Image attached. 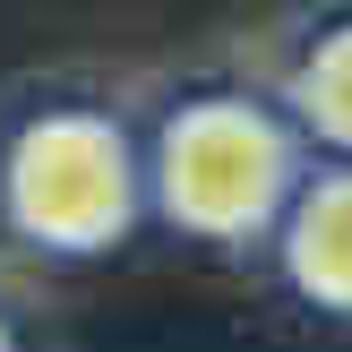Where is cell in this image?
Wrapping results in <instances>:
<instances>
[{"instance_id":"cell-3","label":"cell","mask_w":352,"mask_h":352,"mask_svg":"<svg viewBox=\"0 0 352 352\" xmlns=\"http://www.w3.org/2000/svg\"><path fill=\"white\" fill-rule=\"evenodd\" d=\"M284 267L318 309L352 318V164H327L284 206Z\"/></svg>"},{"instance_id":"cell-2","label":"cell","mask_w":352,"mask_h":352,"mask_svg":"<svg viewBox=\"0 0 352 352\" xmlns=\"http://www.w3.org/2000/svg\"><path fill=\"white\" fill-rule=\"evenodd\" d=\"M17 198H26L34 232L60 241H95L120 223V146L103 129H52L26 146V172H17Z\"/></svg>"},{"instance_id":"cell-1","label":"cell","mask_w":352,"mask_h":352,"mask_svg":"<svg viewBox=\"0 0 352 352\" xmlns=\"http://www.w3.org/2000/svg\"><path fill=\"white\" fill-rule=\"evenodd\" d=\"M301 181H309L301 172V129L258 112V103H198L164 138L172 215H189L198 232H223V241L275 223Z\"/></svg>"},{"instance_id":"cell-4","label":"cell","mask_w":352,"mask_h":352,"mask_svg":"<svg viewBox=\"0 0 352 352\" xmlns=\"http://www.w3.org/2000/svg\"><path fill=\"white\" fill-rule=\"evenodd\" d=\"M292 129L318 138L336 164H352V17L309 43L301 78H292Z\"/></svg>"}]
</instances>
